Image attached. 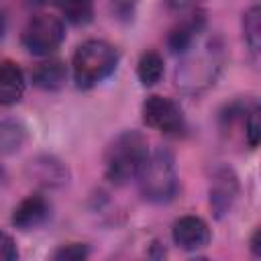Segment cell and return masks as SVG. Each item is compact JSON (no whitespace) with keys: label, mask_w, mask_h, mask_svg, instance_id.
<instances>
[{"label":"cell","mask_w":261,"mask_h":261,"mask_svg":"<svg viewBox=\"0 0 261 261\" xmlns=\"http://www.w3.org/2000/svg\"><path fill=\"white\" fill-rule=\"evenodd\" d=\"M202 31H204V18L202 16L188 18V20H184L177 27L171 29V33L167 37V45H169V49L173 53H179L181 55Z\"/></svg>","instance_id":"obj_13"},{"label":"cell","mask_w":261,"mask_h":261,"mask_svg":"<svg viewBox=\"0 0 261 261\" xmlns=\"http://www.w3.org/2000/svg\"><path fill=\"white\" fill-rule=\"evenodd\" d=\"M118 65V51L102 41V39H88L84 41L71 59L73 82L82 90H90L110 77Z\"/></svg>","instance_id":"obj_4"},{"label":"cell","mask_w":261,"mask_h":261,"mask_svg":"<svg viewBox=\"0 0 261 261\" xmlns=\"http://www.w3.org/2000/svg\"><path fill=\"white\" fill-rule=\"evenodd\" d=\"M141 196L153 204H167L179 192V179L175 169V159L169 149L157 147L149 153L143 169L137 175Z\"/></svg>","instance_id":"obj_3"},{"label":"cell","mask_w":261,"mask_h":261,"mask_svg":"<svg viewBox=\"0 0 261 261\" xmlns=\"http://www.w3.org/2000/svg\"><path fill=\"white\" fill-rule=\"evenodd\" d=\"M65 39V27L57 16L35 14L22 31V47L33 55L53 53Z\"/></svg>","instance_id":"obj_5"},{"label":"cell","mask_w":261,"mask_h":261,"mask_svg":"<svg viewBox=\"0 0 261 261\" xmlns=\"http://www.w3.org/2000/svg\"><path fill=\"white\" fill-rule=\"evenodd\" d=\"M18 257V249H16V243L14 239L0 230V261H14Z\"/></svg>","instance_id":"obj_20"},{"label":"cell","mask_w":261,"mask_h":261,"mask_svg":"<svg viewBox=\"0 0 261 261\" xmlns=\"http://www.w3.org/2000/svg\"><path fill=\"white\" fill-rule=\"evenodd\" d=\"M27 141V128L16 122L2 118L0 120V155H14L22 149Z\"/></svg>","instance_id":"obj_14"},{"label":"cell","mask_w":261,"mask_h":261,"mask_svg":"<svg viewBox=\"0 0 261 261\" xmlns=\"http://www.w3.org/2000/svg\"><path fill=\"white\" fill-rule=\"evenodd\" d=\"M51 214V204L43 194H31L12 210V224L18 230H33L41 226Z\"/></svg>","instance_id":"obj_10"},{"label":"cell","mask_w":261,"mask_h":261,"mask_svg":"<svg viewBox=\"0 0 261 261\" xmlns=\"http://www.w3.org/2000/svg\"><path fill=\"white\" fill-rule=\"evenodd\" d=\"M57 6L67 22L86 27L94 18V0H57Z\"/></svg>","instance_id":"obj_16"},{"label":"cell","mask_w":261,"mask_h":261,"mask_svg":"<svg viewBox=\"0 0 261 261\" xmlns=\"http://www.w3.org/2000/svg\"><path fill=\"white\" fill-rule=\"evenodd\" d=\"M88 247L84 243H69V245H61L55 253L53 259L57 261H82L88 257Z\"/></svg>","instance_id":"obj_18"},{"label":"cell","mask_w":261,"mask_h":261,"mask_svg":"<svg viewBox=\"0 0 261 261\" xmlns=\"http://www.w3.org/2000/svg\"><path fill=\"white\" fill-rule=\"evenodd\" d=\"M33 84L41 90H47V92H55L59 88H63L65 80H67V69H65V63L59 61V59H53V61H45V63H39L33 73Z\"/></svg>","instance_id":"obj_12"},{"label":"cell","mask_w":261,"mask_h":261,"mask_svg":"<svg viewBox=\"0 0 261 261\" xmlns=\"http://www.w3.org/2000/svg\"><path fill=\"white\" fill-rule=\"evenodd\" d=\"M143 122L163 135H179L186 126L181 108L163 96H149L143 102Z\"/></svg>","instance_id":"obj_6"},{"label":"cell","mask_w":261,"mask_h":261,"mask_svg":"<svg viewBox=\"0 0 261 261\" xmlns=\"http://www.w3.org/2000/svg\"><path fill=\"white\" fill-rule=\"evenodd\" d=\"M167 2V6L171 8V10H184V8H188L194 0H165Z\"/></svg>","instance_id":"obj_23"},{"label":"cell","mask_w":261,"mask_h":261,"mask_svg":"<svg viewBox=\"0 0 261 261\" xmlns=\"http://www.w3.org/2000/svg\"><path fill=\"white\" fill-rule=\"evenodd\" d=\"M137 77L145 88L155 86L163 77V57L157 51H145L137 63Z\"/></svg>","instance_id":"obj_15"},{"label":"cell","mask_w":261,"mask_h":261,"mask_svg":"<svg viewBox=\"0 0 261 261\" xmlns=\"http://www.w3.org/2000/svg\"><path fill=\"white\" fill-rule=\"evenodd\" d=\"M149 157L147 139L139 130L118 133L104 153V171L108 181L114 186H124L130 179H137Z\"/></svg>","instance_id":"obj_2"},{"label":"cell","mask_w":261,"mask_h":261,"mask_svg":"<svg viewBox=\"0 0 261 261\" xmlns=\"http://www.w3.org/2000/svg\"><path fill=\"white\" fill-rule=\"evenodd\" d=\"M27 177L43 188H61L69 181L67 165L53 155H37L27 163Z\"/></svg>","instance_id":"obj_8"},{"label":"cell","mask_w":261,"mask_h":261,"mask_svg":"<svg viewBox=\"0 0 261 261\" xmlns=\"http://www.w3.org/2000/svg\"><path fill=\"white\" fill-rule=\"evenodd\" d=\"M243 39L253 55L259 53L261 47V8L259 4H253L243 14Z\"/></svg>","instance_id":"obj_17"},{"label":"cell","mask_w":261,"mask_h":261,"mask_svg":"<svg viewBox=\"0 0 261 261\" xmlns=\"http://www.w3.org/2000/svg\"><path fill=\"white\" fill-rule=\"evenodd\" d=\"M259 228L253 232V237H251V251H253V255L255 257H261V245H259Z\"/></svg>","instance_id":"obj_22"},{"label":"cell","mask_w":261,"mask_h":261,"mask_svg":"<svg viewBox=\"0 0 261 261\" xmlns=\"http://www.w3.org/2000/svg\"><path fill=\"white\" fill-rule=\"evenodd\" d=\"M24 90H27V82H24L22 69L10 59H2L0 61V104L12 106L20 102L24 96Z\"/></svg>","instance_id":"obj_11"},{"label":"cell","mask_w":261,"mask_h":261,"mask_svg":"<svg viewBox=\"0 0 261 261\" xmlns=\"http://www.w3.org/2000/svg\"><path fill=\"white\" fill-rule=\"evenodd\" d=\"M181 57L184 59L175 71L177 86L186 92H202L216 82L224 61V47L220 37H204L200 33Z\"/></svg>","instance_id":"obj_1"},{"label":"cell","mask_w":261,"mask_h":261,"mask_svg":"<svg viewBox=\"0 0 261 261\" xmlns=\"http://www.w3.org/2000/svg\"><path fill=\"white\" fill-rule=\"evenodd\" d=\"M245 137H247V143L251 149H255L259 145V139H261V120H259V108L253 106V110L247 114V120H245Z\"/></svg>","instance_id":"obj_19"},{"label":"cell","mask_w":261,"mask_h":261,"mask_svg":"<svg viewBox=\"0 0 261 261\" xmlns=\"http://www.w3.org/2000/svg\"><path fill=\"white\" fill-rule=\"evenodd\" d=\"M112 10L116 12L118 18H130L137 6V0H110Z\"/></svg>","instance_id":"obj_21"},{"label":"cell","mask_w":261,"mask_h":261,"mask_svg":"<svg viewBox=\"0 0 261 261\" xmlns=\"http://www.w3.org/2000/svg\"><path fill=\"white\" fill-rule=\"evenodd\" d=\"M171 237H173V243L184 251H200L208 247L212 239L206 220H202L200 216H192V214L181 216L173 222Z\"/></svg>","instance_id":"obj_9"},{"label":"cell","mask_w":261,"mask_h":261,"mask_svg":"<svg viewBox=\"0 0 261 261\" xmlns=\"http://www.w3.org/2000/svg\"><path fill=\"white\" fill-rule=\"evenodd\" d=\"M210 208L214 218L222 220L234 206L239 198V177L232 167L228 165H216L210 173Z\"/></svg>","instance_id":"obj_7"}]
</instances>
